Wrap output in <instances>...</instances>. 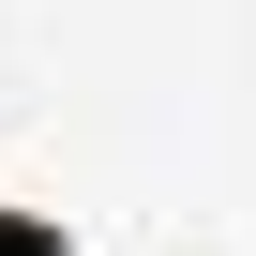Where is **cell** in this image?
I'll return each instance as SVG.
<instances>
[{"label": "cell", "mask_w": 256, "mask_h": 256, "mask_svg": "<svg viewBox=\"0 0 256 256\" xmlns=\"http://www.w3.org/2000/svg\"><path fill=\"white\" fill-rule=\"evenodd\" d=\"M0 256H76V226H60V211H16V196H0Z\"/></svg>", "instance_id": "cell-1"}]
</instances>
